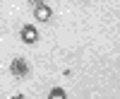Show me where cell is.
I'll return each instance as SVG.
<instances>
[{
  "label": "cell",
  "mask_w": 120,
  "mask_h": 99,
  "mask_svg": "<svg viewBox=\"0 0 120 99\" xmlns=\"http://www.w3.org/2000/svg\"><path fill=\"white\" fill-rule=\"evenodd\" d=\"M48 99H67V94H65L63 87H53L51 94H48Z\"/></svg>",
  "instance_id": "277c9868"
},
{
  "label": "cell",
  "mask_w": 120,
  "mask_h": 99,
  "mask_svg": "<svg viewBox=\"0 0 120 99\" xmlns=\"http://www.w3.org/2000/svg\"><path fill=\"white\" fill-rule=\"evenodd\" d=\"M22 41L24 44H36L38 41V32H36L34 24H24L22 27Z\"/></svg>",
  "instance_id": "7a4b0ae2"
},
{
  "label": "cell",
  "mask_w": 120,
  "mask_h": 99,
  "mask_svg": "<svg viewBox=\"0 0 120 99\" xmlns=\"http://www.w3.org/2000/svg\"><path fill=\"white\" fill-rule=\"evenodd\" d=\"M51 15H53V10L48 7L46 3H43V5H36V7H34V17L38 19V22H48V19H51Z\"/></svg>",
  "instance_id": "3957f363"
},
{
  "label": "cell",
  "mask_w": 120,
  "mask_h": 99,
  "mask_svg": "<svg viewBox=\"0 0 120 99\" xmlns=\"http://www.w3.org/2000/svg\"><path fill=\"white\" fill-rule=\"evenodd\" d=\"M29 3H31V5L36 7V5H43V0H29Z\"/></svg>",
  "instance_id": "5b68a950"
},
{
  "label": "cell",
  "mask_w": 120,
  "mask_h": 99,
  "mask_svg": "<svg viewBox=\"0 0 120 99\" xmlns=\"http://www.w3.org/2000/svg\"><path fill=\"white\" fill-rule=\"evenodd\" d=\"M10 99H26L24 94H15V97H10Z\"/></svg>",
  "instance_id": "8992f818"
},
{
  "label": "cell",
  "mask_w": 120,
  "mask_h": 99,
  "mask_svg": "<svg viewBox=\"0 0 120 99\" xmlns=\"http://www.w3.org/2000/svg\"><path fill=\"white\" fill-rule=\"evenodd\" d=\"M10 73H12L15 77H26V73H29L26 61H24V58H15L12 65H10Z\"/></svg>",
  "instance_id": "6da1fadb"
}]
</instances>
